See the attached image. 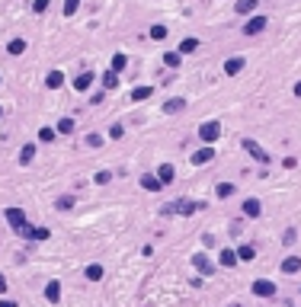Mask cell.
I'll list each match as a JSON object with an SVG mask.
<instances>
[{"label": "cell", "mask_w": 301, "mask_h": 307, "mask_svg": "<svg viewBox=\"0 0 301 307\" xmlns=\"http://www.w3.org/2000/svg\"><path fill=\"white\" fill-rule=\"evenodd\" d=\"M250 291L256 297H272V294H276V282H269V278H256V282L250 285Z\"/></svg>", "instance_id": "6da1fadb"}, {"label": "cell", "mask_w": 301, "mask_h": 307, "mask_svg": "<svg viewBox=\"0 0 301 307\" xmlns=\"http://www.w3.org/2000/svg\"><path fill=\"white\" fill-rule=\"evenodd\" d=\"M218 135H221V125H218V122H202V128H199V138H202L205 144L218 141Z\"/></svg>", "instance_id": "7a4b0ae2"}, {"label": "cell", "mask_w": 301, "mask_h": 307, "mask_svg": "<svg viewBox=\"0 0 301 307\" xmlns=\"http://www.w3.org/2000/svg\"><path fill=\"white\" fill-rule=\"evenodd\" d=\"M4 218H7V224H10L13 227V231H20V227L26 224V212H23V208H7V212H4Z\"/></svg>", "instance_id": "3957f363"}, {"label": "cell", "mask_w": 301, "mask_h": 307, "mask_svg": "<svg viewBox=\"0 0 301 307\" xmlns=\"http://www.w3.org/2000/svg\"><path fill=\"white\" fill-rule=\"evenodd\" d=\"M266 26H269L266 16H250V20H247V26H244V32H247V36H260Z\"/></svg>", "instance_id": "277c9868"}, {"label": "cell", "mask_w": 301, "mask_h": 307, "mask_svg": "<svg viewBox=\"0 0 301 307\" xmlns=\"http://www.w3.org/2000/svg\"><path fill=\"white\" fill-rule=\"evenodd\" d=\"M199 208H205V205H202V201H192V198H183V201H176L173 212H176V215H183V218H189V215H196Z\"/></svg>", "instance_id": "5b68a950"}, {"label": "cell", "mask_w": 301, "mask_h": 307, "mask_svg": "<svg viewBox=\"0 0 301 307\" xmlns=\"http://www.w3.org/2000/svg\"><path fill=\"white\" fill-rule=\"evenodd\" d=\"M192 266H196L199 272H202V275H211V272H215V262H211L208 256H205V253H196V256H192Z\"/></svg>", "instance_id": "8992f818"}, {"label": "cell", "mask_w": 301, "mask_h": 307, "mask_svg": "<svg viewBox=\"0 0 301 307\" xmlns=\"http://www.w3.org/2000/svg\"><path fill=\"white\" fill-rule=\"evenodd\" d=\"M237 262H241V259H237V250H228V247H224V250L218 253V266H221V269H234Z\"/></svg>", "instance_id": "52a82bcc"}, {"label": "cell", "mask_w": 301, "mask_h": 307, "mask_svg": "<svg viewBox=\"0 0 301 307\" xmlns=\"http://www.w3.org/2000/svg\"><path fill=\"white\" fill-rule=\"evenodd\" d=\"M244 151H250V154L256 157V160H260V163H269V154L263 151V147L256 144V141H250V138H244Z\"/></svg>", "instance_id": "ba28073f"}, {"label": "cell", "mask_w": 301, "mask_h": 307, "mask_svg": "<svg viewBox=\"0 0 301 307\" xmlns=\"http://www.w3.org/2000/svg\"><path fill=\"white\" fill-rule=\"evenodd\" d=\"M157 179H161L164 186H170V182L176 179V166H173V163H161V170H157Z\"/></svg>", "instance_id": "9c48e42d"}, {"label": "cell", "mask_w": 301, "mask_h": 307, "mask_svg": "<svg viewBox=\"0 0 301 307\" xmlns=\"http://www.w3.org/2000/svg\"><path fill=\"white\" fill-rule=\"evenodd\" d=\"M211 157H215V147H199V151L196 154H192V163H196V166H202V163H211Z\"/></svg>", "instance_id": "30bf717a"}, {"label": "cell", "mask_w": 301, "mask_h": 307, "mask_svg": "<svg viewBox=\"0 0 301 307\" xmlns=\"http://www.w3.org/2000/svg\"><path fill=\"white\" fill-rule=\"evenodd\" d=\"M282 272H285V275H295V272H301V256H288V259H282Z\"/></svg>", "instance_id": "8fae6325"}, {"label": "cell", "mask_w": 301, "mask_h": 307, "mask_svg": "<svg viewBox=\"0 0 301 307\" xmlns=\"http://www.w3.org/2000/svg\"><path fill=\"white\" fill-rule=\"evenodd\" d=\"M244 215H247V218H260V215H263V205H260L256 198H247V201H244Z\"/></svg>", "instance_id": "7c38bea8"}, {"label": "cell", "mask_w": 301, "mask_h": 307, "mask_svg": "<svg viewBox=\"0 0 301 307\" xmlns=\"http://www.w3.org/2000/svg\"><path fill=\"white\" fill-rule=\"evenodd\" d=\"M45 297H48V304H58L61 301V282H48L45 285Z\"/></svg>", "instance_id": "4fadbf2b"}, {"label": "cell", "mask_w": 301, "mask_h": 307, "mask_svg": "<svg viewBox=\"0 0 301 307\" xmlns=\"http://www.w3.org/2000/svg\"><path fill=\"white\" fill-rule=\"evenodd\" d=\"M141 189H147V192H161V189H164V182L147 173V176H141Z\"/></svg>", "instance_id": "5bb4252c"}, {"label": "cell", "mask_w": 301, "mask_h": 307, "mask_svg": "<svg viewBox=\"0 0 301 307\" xmlns=\"http://www.w3.org/2000/svg\"><path fill=\"white\" fill-rule=\"evenodd\" d=\"M244 71V58H231V61H224V74L228 77H234V74H241Z\"/></svg>", "instance_id": "9a60e30c"}, {"label": "cell", "mask_w": 301, "mask_h": 307, "mask_svg": "<svg viewBox=\"0 0 301 307\" xmlns=\"http://www.w3.org/2000/svg\"><path fill=\"white\" fill-rule=\"evenodd\" d=\"M253 256H256V250L250 247V243H241V247H237V259L241 262H253Z\"/></svg>", "instance_id": "2e32d148"}, {"label": "cell", "mask_w": 301, "mask_h": 307, "mask_svg": "<svg viewBox=\"0 0 301 307\" xmlns=\"http://www.w3.org/2000/svg\"><path fill=\"white\" fill-rule=\"evenodd\" d=\"M256 4H260V0H237L234 10L241 13V16H247V13H253V10H256Z\"/></svg>", "instance_id": "e0dca14e"}, {"label": "cell", "mask_w": 301, "mask_h": 307, "mask_svg": "<svg viewBox=\"0 0 301 307\" xmlns=\"http://www.w3.org/2000/svg\"><path fill=\"white\" fill-rule=\"evenodd\" d=\"M87 278H90V282H100V278L106 275V269L100 266V262H93V266H87V272H84Z\"/></svg>", "instance_id": "ac0fdd59"}, {"label": "cell", "mask_w": 301, "mask_h": 307, "mask_svg": "<svg viewBox=\"0 0 301 307\" xmlns=\"http://www.w3.org/2000/svg\"><path fill=\"white\" fill-rule=\"evenodd\" d=\"M45 83H48V90H58V86L64 83V74H61V71H51V74L45 77Z\"/></svg>", "instance_id": "d6986e66"}, {"label": "cell", "mask_w": 301, "mask_h": 307, "mask_svg": "<svg viewBox=\"0 0 301 307\" xmlns=\"http://www.w3.org/2000/svg\"><path fill=\"white\" fill-rule=\"evenodd\" d=\"M90 83H93V74L87 71V74H81V77L74 80V90H90Z\"/></svg>", "instance_id": "ffe728a7"}, {"label": "cell", "mask_w": 301, "mask_h": 307, "mask_svg": "<svg viewBox=\"0 0 301 307\" xmlns=\"http://www.w3.org/2000/svg\"><path fill=\"white\" fill-rule=\"evenodd\" d=\"M74 128H77L74 119H61L58 125H55V131H61V135H74Z\"/></svg>", "instance_id": "44dd1931"}, {"label": "cell", "mask_w": 301, "mask_h": 307, "mask_svg": "<svg viewBox=\"0 0 301 307\" xmlns=\"http://www.w3.org/2000/svg\"><path fill=\"white\" fill-rule=\"evenodd\" d=\"M196 48H199V39H183L180 42V55H192Z\"/></svg>", "instance_id": "7402d4cb"}, {"label": "cell", "mask_w": 301, "mask_h": 307, "mask_svg": "<svg viewBox=\"0 0 301 307\" xmlns=\"http://www.w3.org/2000/svg\"><path fill=\"white\" fill-rule=\"evenodd\" d=\"M215 195H218V198H231V195H234V186H231V182H218Z\"/></svg>", "instance_id": "603a6c76"}, {"label": "cell", "mask_w": 301, "mask_h": 307, "mask_svg": "<svg viewBox=\"0 0 301 307\" xmlns=\"http://www.w3.org/2000/svg\"><path fill=\"white\" fill-rule=\"evenodd\" d=\"M103 86H106V90H116V86H119V74L106 71V74H103Z\"/></svg>", "instance_id": "cb8c5ba5"}, {"label": "cell", "mask_w": 301, "mask_h": 307, "mask_svg": "<svg viewBox=\"0 0 301 307\" xmlns=\"http://www.w3.org/2000/svg\"><path fill=\"white\" fill-rule=\"evenodd\" d=\"M150 93H154L150 86H135V90H131V99H135V103H141V99H147Z\"/></svg>", "instance_id": "d4e9b609"}, {"label": "cell", "mask_w": 301, "mask_h": 307, "mask_svg": "<svg viewBox=\"0 0 301 307\" xmlns=\"http://www.w3.org/2000/svg\"><path fill=\"white\" fill-rule=\"evenodd\" d=\"M32 157H35V144H26L20 151V163H32Z\"/></svg>", "instance_id": "484cf974"}, {"label": "cell", "mask_w": 301, "mask_h": 307, "mask_svg": "<svg viewBox=\"0 0 301 307\" xmlns=\"http://www.w3.org/2000/svg\"><path fill=\"white\" fill-rule=\"evenodd\" d=\"M125 64H128V58L122 55V51H119V55H112V74H119V71H122V67H125Z\"/></svg>", "instance_id": "4316f807"}, {"label": "cell", "mask_w": 301, "mask_h": 307, "mask_svg": "<svg viewBox=\"0 0 301 307\" xmlns=\"http://www.w3.org/2000/svg\"><path fill=\"white\" fill-rule=\"evenodd\" d=\"M55 208H58V212H70V208H74V198H70V195H61V198L55 201Z\"/></svg>", "instance_id": "83f0119b"}, {"label": "cell", "mask_w": 301, "mask_h": 307, "mask_svg": "<svg viewBox=\"0 0 301 307\" xmlns=\"http://www.w3.org/2000/svg\"><path fill=\"white\" fill-rule=\"evenodd\" d=\"M7 51H10V55H23V51H26V42H23V39H13L10 45H7Z\"/></svg>", "instance_id": "f1b7e54d"}, {"label": "cell", "mask_w": 301, "mask_h": 307, "mask_svg": "<svg viewBox=\"0 0 301 307\" xmlns=\"http://www.w3.org/2000/svg\"><path fill=\"white\" fill-rule=\"evenodd\" d=\"M164 64H167V67H180V51H167V55H164Z\"/></svg>", "instance_id": "f546056e"}, {"label": "cell", "mask_w": 301, "mask_h": 307, "mask_svg": "<svg viewBox=\"0 0 301 307\" xmlns=\"http://www.w3.org/2000/svg\"><path fill=\"white\" fill-rule=\"evenodd\" d=\"M93 182H96V186H106V182H112V173H109V170H100V173L93 176Z\"/></svg>", "instance_id": "4dcf8cb0"}, {"label": "cell", "mask_w": 301, "mask_h": 307, "mask_svg": "<svg viewBox=\"0 0 301 307\" xmlns=\"http://www.w3.org/2000/svg\"><path fill=\"white\" fill-rule=\"evenodd\" d=\"M55 135H58V131L45 125V128H42V131H39V141H48V144H51V141H55Z\"/></svg>", "instance_id": "1f68e13d"}, {"label": "cell", "mask_w": 301, "mask_h": 307, "mask_svg": "<svg viewBox=\"0 0 301 307\" xmlns=\"http://www.w3.org/2000/svg\"><path fill=\"white\" fill-rule=\"evenodd\" d=\"M48 227H32V237H29V240H48Z\"/></svg>", "instance_id": "d6a6232c"}, {"label": "cell", "mask_w": 301, "mask_h": 307, "mask_svg": "<svg viewBox=\"0 0 301 307\" xmlns=\"http://www.w3.org/2000/svg\"><path fill=\"white\" fill-rule=\"evenodd\" d=\"M150 39H167V26H150Z\"/></svg>", "instance_id": "836d02e7"}, {"label": "cell", "mask_w": 301, "mask_h": 307, "mask_svg": "<svg viewBox=\"0 0 301 307\" xmlns=\"http://www.w3.org/2000/svg\"><path fill=\"white\" fill-rule=\"evenodd\" d=\"M77 7H81V0H64V16H74Z\"/></svg>", "instance_id": "e575fe53"}, {"label": "cell", "mask_w": 301, "mask_h": 307, "mask_svg": "<svg viewBox=\"0 0 301 307\" xmlns=\"http://www.w3.org/2000/svg\"><path fill=\"white\" fill-rule=\"evenodd\" d=\"M164 109H167V112H180V109H186V103H183V99H170Z\"/></svg>", "instance_id": "d590c367"}, {"label": "cell", "mask_w": 301, "mask_h": 307, "mask_svg": "<svg viewBox=\"0 0 301 307\" xmlns=\"http://www.w3.org/2000/svg\"><path fill=\"white\" fill-rule=\"evenodd\" d=\"M87 147H103V135H87Z\"/></svg>", "instance_id": "8d00e7d4"}, {"label": "cell", "mask_w": 301, "mask_h": 307, "mask_svg": "<svg viewBox=\"0 0 301 307\" xmlns=\"http://www.w3.org/2000/svg\"><path fill=\"white\" fill-rule=\"evenodd\" d=\"M122 135H125V128H122V125H112V128H109V138H116V141H119Z\"/></svg>", "instance_id": "74e56055"}, {"label": "cell", "mask_w": 301, "mask_h": 307, "mask_svg": "<svg viewBox=\"0 0 301 307\" xmlns=\"http://www.w3.org/2000/svg\"><path fill=\"white\" fill-rule=\"evenodd\" d=\"M32 10H35V13H45V10H48V0H35Z\"/></svg>", "instance_id": "f35d334b"}, {"label": "cell", "mask_w": 301, "mask_h": 307, "mask_svg": "<svg viewBox=\"0 0 301 307\" xmlns=\"http://www.w3.org/2000/svg\"><path fill=\"white\" fill-rule=\"evenodd\" d=\"M0 307H16V301H10V297H0Z\"/></svg>", "instance_id": "ab89813d"}, {"label": "cell", "mask_w": 301, "mask_h": 307, "mask_svg": "<svg viewBox=\"0 0 301 307\" xmlns=\"http://www.w3.org/2000/svg\"><path fill=\"white\" fill-rule=\"evenodd\" d=\"M4 291H7V278L0 275V294H4Z\"/></svg>", "instance_id": "60d3db41"}, {"label": "cell", "mask_w": 301, "mask_h": 307, "mask_svg": "<svg viewBox=\"0 0 301 307\" xmlns=\"http://www.w3.org/2000/svg\"><path fill=\"white\" fill-rule=\"evenodd\" d=\"M295 96H301V80H298V83H295Z\"/></svg>", "instance_id": "b9f144b4"}, {"label": "cell", "mask_w": 301, "mask_h": 307, "mask_svg": "<svg viewBox=\"0 0 301 307\" xmlns=\"http://www.w3.org/2000/svg\"><path fill=\"white\" fill-rule=\"evenodd\" d=\"M231 307H241V304H231Z\"/></svg>", "instance_id": "7bdbcfd3"}]
</instances>
